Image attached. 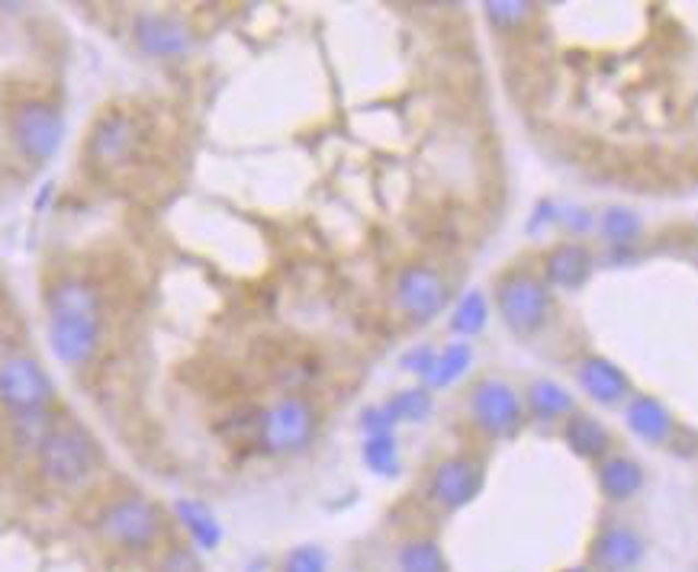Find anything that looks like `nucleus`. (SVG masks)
<instances>
[{
  "mask_svg": "<svg viewBox=\"0 0 698 572\" xmlns=\"http://www.w3.org/2000/svg\"><path fill=\"white\" fill-rule=\"evenodd\" d=\"M56 400V383L43 364L29 354H10L0 360V405L16 415L46 412Z\"/></svg>",
  "mask_w": 698,
  "mask_h": 572,
  "instance_id": "nucleus-6",
  "label": "nucleus"
},
{
  "mask_svg": "<svg viewBox=\"0 0 698 572\" xmlns=\"http://www.w3.org/2000/svg\"><path fill=\"white\" fill-rule=\"evenodd\" d=\"M560 572H592L589 567H567V570H560Z\"/></svg>",
  "mask_w": 698,
  "mask_h": 572,
  "instance_id": "nucleus-32",
  "label": "nucleus"
},
{
  "mask_svg": "<svg viewBox=\"0 0 698 572\" xmlns=\"http://www.w3.org/2000/svg\"><path fill=\"white\" fill-rule=\"evenodd\" d=\"M380 408H383V415H387L390 425H400V421H425V418L431 415L435 402H431V393H428V390L415 386V390L397 393L393 400H387Z\"/></svg>",
  "mask_w": 698,
  "mask_h": 572,
  "instance_id": "nucleus-23",
  "label": "nucleus"
},
{
  "mask_svg": "<svg viewBox=\"0 0 698 572\" xmlns=\"http://www.w3.org/2000/svg\"><path fill=\"white\" fill-rule=\"evenodd\" d=\"M531 3L528 0H496V3H486V16L496 29H516L522 26L524 20L531 16Z\"/></svg>",
  "mask_w": 698,
  "mask_h": 572,
  "instance_id": "nucleus-29",
  "label": "nucleus"
},
{
  "mask_svg": "<svg viewBox=\"0 0 698 572\" xmlns=\"http://www.w3.org/2000/svg\"><path fill=\"white\" fill-rule=\"evenodd\" d=\"M52 428H56V425L49 421V415H46V412H36V415H16V418H13V434H16V441H20L23 448H29V451H39Z\"/></svg>",
  "mask_w": 698,
  "mask_h": 572,
  "instance_id": "nucleus-27",
  "label": "nucleus"
},
{
  "mask_svg": "<svg viewBox=\"0 0 698 572\" xmlns=\"http://www.w3.org/2000/svg\"><path fill=\"white\" fill-rule=\"evenodd\" d=\"M10 135H13V145L20 148L23 158L43 165V162L56 158V152L61 148L64 116L46 100H26L13 110Z\"/></svg>",
  "mask_w": 698,
  "mask_h": 572,
  "instance_id": "nucleus-7",
  "label": "nucleus"
},
{
  "mask_svg": "<svg viewBox=\"0 0 698 572\" xmlns=\"http://www.w3.org/2000/svg\"><path fill=\"white\" fill-rule=\"evenodd\" d=\"M470 415L489 438H512L522 428V400L506 380L483 377L470 390Z\"/></svg>",
  "mask_w": 698,
  "mask_h": 572,
  "instance_id": "nucleus-8",
  "label": "nucleus"
},
{
  "mask_svg": "<svg viewBox=\"0 0 698 572\" xmlns=\"http://www.w3.org/2000/svg\"><path fill=\"white\" fill-rule=\"evenodd\" d=\"M97 534L126 553H149L165 537V515L145 496H119L100 515Z\"/></svg>",
  "mask_w": 698,
  "mask_h": 572,
  "instance_id": "nucleus-2",
  "label": "nucleus"
},
{
  "mask_svg": "<svg viewBox=\"0 0 698 572\" xmlns=\"http://www.w3.org/2000/svg\"><path fill=\"white\" fill-rule=\"evenodd\" d=\"M580 377V386L602 405H615L628 396L631 390V380L625 377V370L618 364H612L608 357H585L577 370Z\"/></svg>",
  "mask_w": 698,
  "mask_h": 572,
  "instance_id": "nucleus-15",
  "label": "nucleus"
},
{
  "mask_svg": "<svg viewBox=\"0 0 698 572\" xmlns=\"http://www.w3.org/2000/svg\"><path fill=\"white\" fill-rule=\"evenodd\" d=\"M592 274V254L589 248L580 245V241H564V245H554L547 254H544V277L551 286H560V289H577L589 281Z\"/></svg>",
  "mask_w": 698,
  "mask_h": 572,
  "instance_id": "nucleus-14",
  "label": "nucleus"
},
{
  "mask_svg": "<svg viewBox=\"0 0 698 572\" xmlns=\"http://www.w3.org/2000/svg\"><path fill=\"white\" fill-rule=\"evenodd\" d=\"M360 457H364V463H367L377 476H397V473H400V448H397L393 431L367 434V441H364V448H360Z\"/></svg>",
  "mask_w": 698,
  "mask_h": 572,
  "instance_id": "nucleus-24",
  "label": "nucleus"
},
{
  "mask_svg": "<svg viewBox=\"0 0 698 572\" xmlns=\"http://www.w3.org/2000/svg\"><path fill=\"white\" fill-rule=\"evenodd\" d=\"M643 537L631 524H605L589 544V570L592 572H631L643 560Z\"/></svg>",
  "mask_w": 698,
  "mask_h": 572,
  "instance_id": "nucleus-11",
  "label": "nucleus"
},
{
  "mask_svg": "<svg viewBox=\"0 0 698 572\" xmlns=\"http://www.w3.org/2000/svg\"><path fill=\"white\" fill-rule=\"evenodd\" d=\"M132 39L152 58H180L193 46V33L171 13H139L132 23Z\"/></svg>",
  "mask_w": 698,
  "mask_h": 572,
  "instance_id": "nucleus-12",
  "label": "nucleus"
},
{
  "mask_svg": "<svg viewBox=\"0 0 698 572\" xmlns=\"http://www.w3.org/2000/svg\"><path fill=\"white\" fill-rule=\"evenodd\" d=\"M564 441H567V448L582 460L605 457V451H608V444H612L605 425L595 421L592 415H570V418H567V428H564Z\"/></svg>",
  "mask_w": 698,
  "mask_h": 572,
  "instance_id": "nucleus-19",
  "label": "nucleus"
},
{
  "mask_svg": "<svg viewBox=\"0 0 698 572\" xmlns=\"http://www.w3.org/2000/svg\"><path fill=\"white\" fill-rule=\"evenodd\" d=\"M155 572H203V570H200V557H197V550L175 544V547H168V550L158 557Z\"/></svg>",
  "mask_w": 698,
  "mask_h": 572,
  "instance_id": "nucleus-30",
  "label": "nucleus"
},
{
  "mask_svg": "<svg viewBox=\"0 0 698 572\" xmlns=\"http://www.w3.org/2000/svg\"><path fill=\"white\" fill-rule=\"evenodd\" d=\"M486 322H489V302H486V296L480 293V289H470L461 296V302H458V309H454V319H451V329L458 332V335H480L483 329H486Z\"/></svg>",
  "mask_w": 698,
  "mask_h": 572,
  "instance_id": "nucleus-25",
  "label": "nucleus"
},
{
  "mask_svg": "<svg viewBox=\"0 0 698 572\" xmlns=\"http://www.w3.org/2000/svg\"><path fill=\"white\" fill-rule=\"evenodd\" d=\"M139 142V129L135 119L122 110H110L94 122L91 142H87V155L97 168H119L132 158V148Z\"/></svg>",
  "mask_w": 698,
  "mask_h": 572,
  "instance_id": "nucleus-13",
  "label": "nucleus"
},
{
  "mask_svg": "<svg viewBox=\"0 0 698 572\" xmlns=\"http://www.w3.org/2000/svg\"><path fill=\"white\" fill-rule=\"evenodd\" d=\"M397 302L412 322H431L448 306V284L428 264H409L397 277Z\"/></svg>",
  "mask_w": 698,
  "mask_h": 572,
  "instance_id": "nucleus-10",
  "label": "nucleus"
},
{
  "mask_svg": "<svg viewBox=\"0 0 698 572\" xmlns=\"http://www.w3.org/2000/svg\"><path fill=\"white\" fill-rule=\"evenodd\" d=\"M625 421L628 428L647 444H663L673 434V415L670 408L653 396H635L625 408Z\"/></svg>",
  "mask_w": 698,
  "mask_h": 572,
  "instance_id": "nucleus-16",
  "label": "nucleus"
},
{
  "mask_svg": "<svg viewBox=\"0 0 698 572\" xmlns=\"http://www.w3.org/2000/svg\"><path fill=\"white\" fill-rule=\"evenodd\" d=\"M175 515L200 550H216L223 544V524L216 521V515L203 502H197V499H177Z\"/></svg>",
  "mask_w": 698,
  "mask_h": 572,
  "instance_id": "nucleus-18",
  "label": "nucleus"
},
{
  "mask_svg": "<svg viewBox=\"0 0 698 572\" xmlns=\"http://www.w3.org/2000/svg\"><path fill=\"white\" fill-rule=\"evenodd\" d=\"M319 428V415L312 402L303 396H284L258 418V444L271 457H293L303 454Z\"/></svg>",
  "mask_w": 698,
  "mask_h": 572,
  "instance_id": "nucleus-3",
  "label": "nucleus"
},
{
  "mask_svg": "<svg viewBox=\"0 0 698 572\" xmlns=\"http://www.w3.org/2000/svg\"><path fill=\"white\" fill-rule=\"evenodd\" d=\"M49 344L64 367H87L104 342V319L97 289L81 277H61L46 293Z\"/></svg>",
  "mask_w": 698,
  "mask_h": 572,
  "instance_id": "nucleus-1",
  "label": "nucleus"
},
{
  "mask_svg": "<svg viewBox=\"0 0 698 572\" xmlns=\"http://www.w3.org/2000/svg\"><path fill=\"white\" fill-rule=\"evenodd\" d=\"M599 489L608 502H631L643 489V466L631 457H605L599 463Z\"/></svg>",
  "mask_w": 698,
  "mask_h": 572,
  "instance_id": "nucleus-17",
  "label": "nucleus"
},
{
  "mask_svg": "<svg viewBox=\"0 0 698 572\" xmlns=\"http://www.w3.org/2000/svg\"><path fill=\"white\" fill-rule=\"evenodd\" d=\"M496 306L516 335H534L551 319V289L528 271H509L496 281Z\"/></svg>",
  "mask_w": 698,
  "mask_h": 572,
  "instance_id": "nucleus-5",
  "label": "nucleus"
},
{
  "mask_svg": "<svg viewBox=\"0 0 698 572\" xmlns=\"http://www.w3.org/2000/svg\"><path fill=\"white\" fill-rule=\"evenodd\" d=\"M281 572H329V553L316 544L293 547L281 560Z\"/></svg>",
  "mask_w": 698,
  "mask_h": 572,
  "instance_id": "nucleus-28",
  "label": "nucleus"
},
{
  "mask_svg": "<svg viewBox=\"0 0 698 572\" xmlns=\"http://www.w3.org/2000/svg\"><path fill=\"white\" fill-rule=\"evenodd\" d=\"M39 457V469L43 476L52 482V486H61V489H71V486H81L94 466H97V448L91 441V434L78 425H56L49 431V438L43 441V448L36 451Z\"/></svg>",
  "mask_w": 698,
  "mask_h": 572,
  "instance_id": "nucleus-4",
  "label": "nucleus"
},
{
  "mask_svg": "<svg viewBox=\"0 0 698 572\" xmlns=\"http://www.w3.org/2000/svg\"><path fill=\"white\" fill-rule=\"evenodd\" d=\"M599 229H602V235H605L612 245H631L640 235V229H643V223H640L638 213H631V210H625V206H612V210H605Z\"/></svg>",
  "mask_w": 698,
  "mask_h": 572,
  "instance_id": "nucleus-26",
  "label": "nucleus"
},
{
  "mask_svg": "<svg viewBox=\"0 0 698 572\" xmlns=\"http://www.w3.org/2000/svg\"><path fill=\"white\" fill-rule=\"evenodd\" d=\"M470 364H473V347H470V344H448V347H441V350L435 354V364H431V370L425 373V383H428L431 390H445V386H451V383H458V380L464 377L466 370H470Z\"/></svg>",
  "mask_w": 698,
  "mask_h": 572,
  "instance_id": "nucleus-21",
  "label": "nucleus"
},
{
  "mask_svg": "<svg viewBox=\"0 0 698 572\" xmlns=\"http://www.w3.org/2000/svg\"><path fill=\"white\" fill-rule=\"evenodd\" d=\"M435 347H428V344H418L415 350H409L406 357H403V367L412 370V373H418L422 380H425V373L431 370V364H435Z\"/></svg>",
  "mask_w": 698,
  "mask_h": 572,
  "instance_id": "nucleus-31",
  "label": "nucleus"
},
{
  "mask_svg": "<svg viewBox=\"0 0 698 572\" xmlns=\"http://www.w3.org/2000/svg\"><path fill=\"white\" fill-rule=\"evenodd\" d=\"M397 563H400V572H451L441 544L431 540V537L406 540L397 553Z\"/></svg>",
  "mask_w": 698,
  "mask_h": 572,
  "instance_id": "nucleus-22",
  "label": "nucleus"
},
{
  "mask_svg": "<svg viewBox=\"0 0 698 572\" xmlns=\"http://www.w3.org/2000/svg\"><path fill=\"white\" fill-rule=\"evenodd\" d=\"M483 463L466 454L445 457L428 476V499L445 512H461L483 492Z\"/></svg>",
  "mask_w": 698,
  "mask_h": 572,
  "instance_id": "nucleus-9",
  "label": "nucleus"
},
{
  "mask_svg": "<svg viewBox=\"0 0 698 572\" xmlns=\"http://www.w3.org/2000/svg\"><path fill=\"white\" fill-rule=\"evenodd\" d=\"M524 402H528L531 415L541 418V421H551V418H560V415H570V412H573V396H570V390L560 386L557 380H547V377L534 380V383L524 390Z\"/></svg>",
  "mask_w": 698,
  "mask_h": 572,
  "instance_id": "nucleus-20",
  "label": "nucleus"
}]
</instances>
